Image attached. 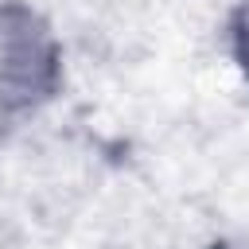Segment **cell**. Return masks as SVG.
Segmentation results:
<instances>
[{
    "label": "cell",
    "mask_w": 249,
    "mask_h": 249,
    "mask_svg": "<svg viewBox=\"0 0 249 249\" xmlns=\"http://www.w3.org/2000/svg\"><path fill=\"white\" fill-rule=\"evenodd\" d=\"M62 78L58 43L47 19L23 4L0 8V109L23 113L43 105Z\"/></svg>",
    "instance_id": "obj_1"
},
{
    "label": "cell",
    "mask_w": 249,
    "mask_h": 249,
    "mask_svg": "<svg viewBox=\"0 0 249 249\" xmlns=\"http://www.w3.org/2000/svg\"><path fill=\"white\" fill-rule=\"evenodd\" d=\"M233 43H237V58H241V66L249 70V0L241 4L237 19H233Z\"/></svg>",
    "instance_id": "obj_2"
}]
</instances>
